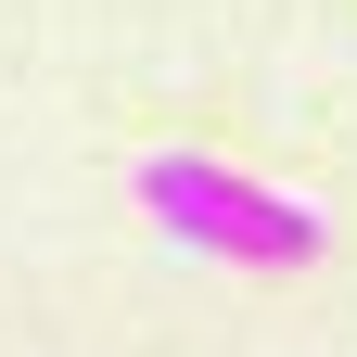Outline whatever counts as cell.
I'll use <instances>...</instances> for the list:
<instances>
[{
	"label": "cell",
	"instance_id": "6da1fadb",
	"mask_svg": "<svg viewBox=\"0 0 357 357\" xmlns=\"http://www.w3.org/2000/svg\"><path fill=\"white\" fill-rule=\"evenodd\" d=\"M141 217L204 268H306L319 255V217L294 192H268V178H243V166H217V153H153L141 166Z\"/></svg>",
	"mask_w": 357,
	"mask_h": 357
}]
</instances>
